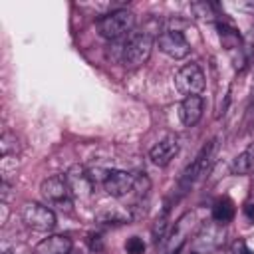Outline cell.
<instances>
[{
	"label": "cell",
	"instance_id": "6da1fadb",
	"mask_svg": "<svg viewBox=\"0 0 254 254\" xmlns=\"http://www.w3.org/2000/svg\"><path fill=\"white\" fill-rule=\"evenodd\" d=\"M133 26H135V14L125 8L111 10V12L103 14L101 18H97V22H95L99 36L105 40H111V42L129 34L133 30Z\"/></svg>",
	"mask_w": 254,
	"mask_h": 254
},
{
	"label": "cell",
	"instance_id": "7a4b0ae2",
	"mask_svg": "<svg viewBox=\"0 0 254 254\" xmlns=\"http://www.w3.org/2000/svg\"><path fill=\"white\" fill-rule=\"evenodd\" d=\"M153 44H155V40L149 32L131 34L121 50L123 65L129 69H135V67H141L143 64H147V60L151 58V52H153Z\"/></svg>",
	"mask_w": 254,
	"mask_h": 254
},
{
	"label": "cell",
	"instance_id": "3957f363",
	"mask_svg": "<svg viewBox=\"0 0 254 254\" xmlns=\"http://www.w3.org/2000/svg\"><path fill=\"white\" fill-rule=\"evenodd\" d=\"M216 147H218V139H212L208 143L202 145V149L196 153V157L192 159V163L185 169V173L181 175V187L183 189H190L192 183H196L198 179H202L210 165H212V159H214V153H216Z\"/></svg>",
	"mask_w": 254,
	"mask_h": 254
},
{
	"label": "cell",
	"instance_id": "277c9868",
	"mask_svg": "<svg viewBox=\"0 0 254 254\" xmlns=\"http://www.w3.org/2000/svg\"><path fill=\"white\" fill-rule=\"evenodd\" d=\"M175 85L177 89L189 97V95H200L204 89V71L198 64H187L175 73Z\"/></svg>",
	"mask_w": 254,
	"mask_h": 254
},
{
	"label": "cell",
	"instance_id": "5b68a950",
	"mask_svg": "<svg viewBox=\"0 0 254 254\" xmlns=\"http://www.w3.org/2000/svg\"><path fill=\"white\" fill-rule=\"evenodd\" d=\"M22 220L28 228L38 230V232H48L56 226L54 210L40 202H26L22 208Z\"/></svg>",
	"mask_w": 254,
	"mask_h": 254
},
{
	"label": "cell",
	"instance_id": "8992f818",
	"mask_svg": "<svg viewBox=\"0 0 254 254\" xmlns=\"http://www.w3.org/2000/svg\"><path fill=\"white\" fill-rule=\"evenodd\" d=\"M224 242V228L222 224L218 222H208V224H202L200 230L194 234V240H192V250L194 252H200V254H210L214 250H218Z\"/></svg>",
	"mask_w": 254,
	"mask_h": 254
},
{
	"label": "cell",
	"instance_id": "52a82bcc",
	"mask_svg": "<svg viewBox=\"0 0 254 254\" xmlns=\"http://www.w3.org/2000/svg\"><path fill=\"white\" fill-rule=\"evenodd\" d=\"M101 185H103V189L109 196L121 198V196L129 194L133 190L135 175H131L129 171H123V169H105Z\"/></svg>",
	"mask_w": 254,
	"mask_h": 254
},
{
	"label": "cell",
	"instance_id": "ba28073f",
	"mask_svg": "<svg viewBox=\"0 0 254 254\" xmlns=\"http://www.w3.org/2000/svg\"><path fill=\"white\" fill-rule=\"evenodd\" d=\"M40 192L42 196L52 202V204H58L62 208H69L71 206V192H69V187L65 183L64 177L60 175H54V177H48L42 181L40 185Z\"/></svg>",
	"mask_w": 254,
	"mask_h": 254
},
{
	"label": "cell",
	"instance_id": "9c48e42d",
	"mask_svg": "<svg viewBox=\"0 0 254 254\" xmlns=\"http://www.w3.org/2000/svg\"><path fill=\"white\" fill-rule=\"evenodd\" d=\"M157 46L165 56H169L173 60H183V58H187L190 54V44L185 38V34L179 32V30L161 32L159 38H157Z\"/></svg>",
	"mask_w": 254,
	"mask_h": 254
},
{
	"label": "cell",
	"instance_id": "30bf717a",
	"mask_svg": "<svg viewBox=\"0 0 254 254\" xmlns=\"http://www.w3.org/2000/svg\"><path fill=\"white\" fill-rule=\"evenodd\" d=\"M64 179H65V183H67V187H69L71 196L81 198V200L91 196V190H93L95 185H93V181H91V177H89V171H87L83 165H71V167L65 171Z\"/></svg>",
	"mask_w": 254,
	"mask_h": 254
},
{
	"label": "cell",
	"instance_id": "8fae6325",
	"mask_svg": "<svg viewBox=\"0 0 254 254\" xmlns=\"http://www.w3.org/2000/svg\"><path fill=\"white\" fill-rule=\"evenodd\" d=\"M192 224H194V212H185L173 226L169 238H167V248H165V254H179L183 244L187 242V236L190 234L192 230Z\"/></svg>",
	"mask_w": 254,
	"mask_h": 254
},
{
	"label": "cell",
	"instance_id": "7c38bea8",
	"mask_svg": "<svg viewBox=\"0 0 254 254\" xmlns=\"http://www.w3.org/2000/svg\"><path fill=\"white\" fill-rule=\"evenodd\" d=\"M181 149V143H179V137L177 135H167L165 139H161L159 143H155L149 151V159L153 165L157 167H167L179 153Z\"/></svg>",
	"mask_w": 254,
	"mask_h": 254
},
{
	"label": "cell",
	"instance_id": "4fadbf2b",
	"mask_svg": "<svg viewBox=\"0 0 254 254\" xmlns=\"http://www.w3.org/2000/svg\"><path fill=\"white\" fill-rule=\"evenodd\" d=\"M179 117L183 121V125L192 127L200 121L202 117V97L200 95H189L181 101L179 105Z\"/></svg>",
	"mask_w": 254,
	"mask_h": 254
},
{
	"label": "cell",
	"instance_id": "5bb4252c",
	"mask_svg": "<svg viewBox=\"0 0 254 254\" xmlns=\"http://www.w3.org/2000/svg\"><path fill=\"white\" fill-rule=\"evenodd\" d=\"M71 238L65 234H50L48 238L40 240L34 248L36 254H69Z\"/></svg>",
	"mask_w": 254,
	"mask_h": 254
},
{
	"label": "cell",
	"instance_id": "9a60e30c",
	"mask_svg": "<svg viewBox=\"0 0 254 254\" xmlns=\"http://www.w3.org/2000/svg\"><path fill=\"white\" fill-rule=\"evenodd\" d=\"M234 212H236V206L228 196H220L212 204V220L218 222V224L230 222L234 218Z\"/></svg>",
	"mask_w": 254,
	"mask_h": 254
},
{
	"label": "cell",
	"instance_id": "2e32d148",
	"mask_svg": "<svg viewBox=\"0 0 254 254\" xmlns=\"http://www.w3.org/2000/svg\"><path fill=\"white\" fill-rule=\"evenodd\" d=\"M252 169H254V143L250 147H246L242 153H238L232 159V165H230L232 175H246Z\"/></svg>",
	"mask_w": 254,
	"mask_h": 254
},
{
	"label": "cell",
	"instance_id": "e0dca14e",
	"mask_svg": "<svg viewBox=\"0 0 254 254\" xmlns=\"http://www.w3.org/2000/svg\"><path fill=\"white\" fill-rule=\"evenodd\" d=\"M97 220L103 224H127L133 220V216L121 208H103L97 212Z\"/></svg>",
	"mask_w": 254,
	"mask_h": 254
},
{
	"label": "cell",
	"instance_id": "ac0fdd59",
	"mask_svg": "<svg viewBox=\"0 0 254 254\" xmlns=\"http://www.w3.org/2000/svg\"><path fill=\"white\" fill-rule=\"evenodd\" d=\"M167 214H169V208H165L159 216H157V220H155V224H153V240H155V244H159L163 238H165V232H167Z\"/></svg>",
	"mask_w": 254,
	"mask_h": 254
},
{
	"label": "cell",
	"instance_id": "d6986e66",
	"mask_svg": "<svg viewBox=\"0 0 254 254\" xmlns=\"http://www.w3.org/2000/svg\"><path fill=\"white\" fill-rule=\"evenodd\" d=\"M0 151H2V157L16 155V151H18L16 135H12V133H4V135H2V139H0Z\"/></svg>",
	"mask_w": 254,
	"mask_h": 254
},
{
	"label": "cell",
	"instance_id": "ffe728a7",
	"mask_svg": "<svg viewBox=\"0 0 254 254\" xmlns=\"http://www.w3.org/2000/svg\"><path fill=\"white\" fill-rule=\"evenodd\" d=\"M125 252H127V254H143V252H145V242H143V238H139V236L127 238V242H125Z\"/></svg>",
	"mask_w": 254,
	"mask_h": 254
},
{
	"label": "cell",
	"instance_id": "44dd1931",
	"mask_svg": "<svg viewBox=\"0 0 254 254\" xmlns=\"http://www.w3.org/2000/svg\"><path fill=\"white\" fill-rule=\"evenodd\" d=\"M149 189H151L149 177H147V175H135V187H133L135 194H137V196H143V194L149 192Z\"/></svg>",
	"mask_w": 254,
	"mask_h": 254
},
{
	"label": "cell",
	"instance_id": "7402d4cb",
	"mask_svg": "<svg viewBox=\"0 0 254 254\" xmlns=\"http://www.w3.org/2000/svg\"><path fill=\"white\" fill-rule=\"evenodd\" d=\"M244 214H246V218H248L250 222H254V202H252V200L244 202Z\"/></svg>",
	"mask_w": 254,
	"mask_h": 254
},
{
	"label": "cell",
	"instance_id": "603a6c76",
	"mask_svg": "<svg viewBox=\"0 0 254 254\" xmlns=\"http://www.w3.org/2000/svg\"><path fill=\"white\" fill-rule=\"evenodd\" d=\"M242 250H244V242H242V240H238V242H234V244L228 248V252H226V254H242Z\"/></svg>",
	"mask_w": 254,
	"mask_h": 254
},
{
	"label": "cell",
	"instance_id": "cb8c5ba5",
	"mask_svg": "<svg viewBox=\"0 0 254 254\" xmlns=\"http://www.w3.org/2000/svg\"><path fill=\"white\" fill-rule=\"evenodd\" d=\"M89 246L93 252H99L101 250V238L99 236H89Z\"/></svg>",
	"mask_w": 254,
	"mask_h": 254
},
{
	"label": "cell",
	"instance_id": "d4e9b609",
	"mask_svg": "<svg viewBox=\"0 0 254 254\" xmlns=\"http://www.w3.org/2000/svg\"><path fill=\"white\" fill-rule=\"evenodd\" d=\"M248 123L254 127V107H252V109H250V113H248Z\"/></svg>",
	"mask_w": 254,
	"mask_h": 254
},
{
	"label": "cell",
	"instance_id": "484cf974",
	"mask_svg": "<svg viewBox=\"0 0 254 254\" xmlns=\"http://www.w3.org/2000/svg\"><path fill=\"white\" fill-rule=\"evenodd\" d=\"M2 254H12V252H10V250H8L6 246H4V248H2Z\"/></svg>",
	"mask_w": 254,
	"mask_h": 254
},
{
	"label": "cell",
	"instance_id": "4316f807",
	"mask_svg": "<svg viewBox=\"0 0 254 254\" xmlns=\"http://www.w3.org/2000/svg\"><path fill=\"white\" fill-rule=\"evenodd\" d=\"M242 254H252V252H250V250H248V248L244 246V250H242Z\"/></svg>",
	"mask_w": 254,
	"mask_h": 254
},
{
	"label": "cell",
	"instance_id": "83f0119b",
	"mask_svg": "<svg viewBox=\"0 0 254 254\" xmlns=\"http://www.w3.org/2000/svg\"><path fill=\"white\" fill-rule=\"evenodd\" d=\"M189 254H200V252H194V250H192V252H189Z\"/></svg>",
	"mask_w": 254,
	"mask_h": 254
}]
</instances>
